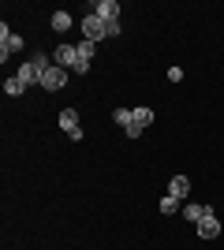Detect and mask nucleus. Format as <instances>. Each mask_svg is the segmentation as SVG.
Returning <instances> with one entry per match:
<instances>
[{"mask_svg":"<svg viewBox=\"0 0 224 250\" xmlns=\"http://www.w3.org/2000/svg\"><path fill=\"white\" fill-rule=\"evenodd\" d=\"M53 63H56V67H64V71H79V49H75L71 42L56 45V49H53Z\"/></svg>","mask_w":224,"mask_h":250,"instance_id":"f257e3e1","label":"nucleus"},{"mask_svg":"<svg viewBox=\"0 0 224 250\" xmlns=\"http://www.w3.org/2000/svg\"><path fill=\"white\" fill-rule=\"evenodd\" d=\"M82 38H86V42H105V38H108V22L90 11V15L82 19Z\"/></svg>","mask_w":224,"mask_h":250,"instance_id":"f03ea898","label":"nucleus"},{"mask_svg":"<svg viewBox=\"0 0 224 250\" xmlns=\"http://www.w3.org/2000/svg\"><path fill=\"white\" fill-rule=\"evenodd\" d=\"M19 49H22V38L8 30V22H0V60L8 63V56H15Z\"/></svg>","mask_w":224,"mask_h":250,"instance_id":"7ed1b4c3","label":"nucleus"},{"mask_svg":"<svg viewBox=\"0 0 224 250\" xmlns=\"http://www.w3.org/2000/svg\"><path fill=\"white\" fill-rule=\"evenodd\" d=\"M64 86H67V71H64V67H56V63H53V67H49V71L41 75V90H49V94H56V90H64Z\"/></svg>","mask_w":224,"mask_h":250,"instance_id":"20e7f679","label":"nucleus"},{"mask_svg":"<svg viewBox=\"0 0 224 250\" xmlns=\"http://www.w3.org/2000/svg\"><path fill=\"white\" fill-rule=\"evenodd\" d=\"M131 112H135V124H131L127 138H139L142 131H146V127L153 124V108H131Z\"/></svg>","mask_w":224,"mask_h":250,"instance_id":"39448f33","label":"nucleus"},{"mask_svg":"<svg viewBox=\"0 0 224 250\" xmlns=\"http://www.w3.org/2000/svg\"><path fill=\"white\" fill-rule=\"evenodd\" d=\"M75 49H79V75H86V71H90V60H94V52H97V42H86V38H82Z\"/></svg>","mask_w":224,"mask_h":250,"instance_id":"423d86ee","label":"nucleus"},{"mask_svg":"<svg viewBox=\"0 0 224 250\" xmlns=\"http://www.w3.org/2000/svg\"><path fill=\"white\" fill-rule=\"evenodd\" d=\"M198 235H202V239H217V235H221V220L213 217V209L205 213V220H198Z\"/></svg>","mask_w":224,"mask_h":250,"instance_id":"0eeeda50","label":"nucleus"},{"mask_svg":"<svg viewBox=\"0 0 224 250\" xmlns=\"http://www.w3.org/2000/svg\"><path fill=\"white\" fill-rule=\"evenodd\" d=\"M94 15H101L105 22H116L120 19V4H116V0H97V4H94Z\"/></svg>","mask_w":224,"mask_h":250,"instance_id":"6e6552de","label":"nucleus"},{"mask_svg":"<svg viewBox=\"0 0 224 250\" xmlns=\"http://www.w3.org/2000/svg\"><path fill=\"white\" fill-rule=\"evenodd\" d=\"M168 194H176V198H187V194H191V179L187 176H172V183H168Z\"/></svg>","mask_w":224,"mask_h":250,"instance_id":"1a4fd4ad","label":"nucleus"},{"mask_svg":"<svg viewBox=\"0 0 224 250\" xmlns=\"http://www.w3.org/2000/svg\"><path fill=\"white\" fill-rule=\"evenodd\" d=\"M15 75H19V79H22V83H26V86H34V83L41 86V71L34 67V60H26V63H22V67H19V71H15Z\"/></svg>","mask_w":224,"mask_h":250,"instance_id":"9d476101","label":"nucleus"},{"mask_svg":"<svg viewBox=\"0 0 224 250\" xmlns=\"http://www.w3.org/2000/svg\"><path fill=\"white\" fill-rule=\"evenodd\" d=\"M205 213H209V206H198V202H187V206H183V220H194V224L205 220Z\"/></svg>","mask_w":224,"mask_h":250,"instance_id":"9b49d317","label":"nucleus"},{"mask_svg":"<svg viewBox=\"0 0 224 250\" xmlns=\"http://www.w3.org/2000/svg\"><path fill=\"white\" fill-rule=\"evenodd\" d=\"M4 94H8V97H19V94H26V83H22L19 75H8V79H4Z\"/></svg>","mask_w":224,"mask_h":250,"instance_id":"f8f14e48","label":"nucleus"},{"mask_svg":"<svg viewBox=\"0 0 224 250\" xmlns=\"http://www.w3.org/2000/svg\"><path fill=\"white\" fill-rule=\"evenodd\" d=\"M71 15H67V11H53V19H49V26H53L56 34H64V30H71Z\"/></svg>","mask_w":224,"mask_h":250,"instance_id":"ddd939ff","label":"nucleus"},{"mask_svg":"<svg viewBox=\"0 0 224 250\" xmlns=\"http://www.w3.org/2000/svg\"><path fill=\"white\" fill-rule=\"evenodd\" d=\"M157 209L164 213V217H172V213H180V198H176V194H164V198L157 202Z\"/></svg>","mask_w":224,"mask_h":250,"instance_id":"4468645a","label":"nucleus"},{"mask_svg":"<svg viewBox=\"0 0 224 250\" xmlns=\"http://www.w3.org/2000/svg\"><path fill=\"white\" fill-rule=\"evenodd\" d=\"M112 120H116L123 131H131V124H135V112H131V108H116V112H112Z\"/></svg>","mask_w":224,"mask_h":250,"instance_id":"2eb2a0df","label":"nucleus"},{"mask_svg":"<svg viewBox=\"0 0 224 250\" xmlns=\"http://www.w3.org/2000/svg\"><path fill=\"white\" fill-rule=\"evenodd\" d=\"M60 127H64V131H75V127H79V112H75V108H64V112H60Z\"/></svg>","mask_w":224,"mask_h":250,"instance_id":"dca6fc26","label":"nucleus"},{"mask_svg":"<svg viewBox=\"0 0 224 250\" xmlns=\"http://www.w3.org/2000/svg\"><path fill=\"white\" fill-rule=\"evenodd\" d=\"M183 79V67H168V83H180Z\"/></svg>","mask_w":224,"mask_h":250,"instance_id":"f3484780","label":"nucleus"}]
</instances>
